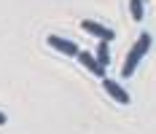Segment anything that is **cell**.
<instances>
[{
	"label": "cell",
	"mask_w": 156,
	"mask_h": 134,
	"mask_svg": "<svg viewBox=\"0 0 156 134\" xmlns=\"http://www.w3.org/2000/svg\"><path fill=\"white\" fill-rule=\"evenodd\" d=\"M5 121H8V115H5V113H0V126H3Z\"/></svg>",
	"instance_id": "ba28073f"
},
{
	"label": "cell",
	"mask_w": 156,
	"mask_h": 134,
	"mask_svg": "<svg viewBox=\"0 0 156 134\" xmlns=\"http://www.w3.org/2000/svg\"><path fill=\"white\" fill-rule=\"evenodd\" d=\"M76 59L81 62V64H83V67H86V70H89L92 75H97V78H105V67H100V64H97L94 54H89V51H78V57H76Z\"/></svg>",
	"instance_id": "5b68a950"
},
{
	"label": "cell",
	"mask_w": 156,
	"mask_h": 134,
	"mask_svg": "<svg viewBox=\"0 0 156 134\" xmlns=\"http://www.w3.org/2000/svg\"><path fill=\"white\" fill-rule=\"evenodd\" d=\"M129 14L135 22H143V16H145V0H129Z\"/></svg>",
	"instance_id": "52a82bcc"
},
{
	"label": "cell",
	"mask_w": 156,
	"mask_h": 134,
	"mask_svg": "<svg viewBox=\"0 0 156 134\" xmlns=\"http://www.w3.org/2000/svg\"><path fill=\"white\" fill-rule=\"evenodd\" d=\"M151 43H154V38H151L148 32H140V38L135 40V46L129 48V54H126V59H124V67H121V78H129V75L137 70V64H140L143 57L148 54Z\"/></svg>",
	"instance_id": "6da1fadb"
},
{
	"label": "cell",
	"mask_w": 156,
	"mask_h": 134,
	"mask_svg": "<svg viewBox=\"0 0 156 134\" xmlns=\"http://www.w3.org/2000/svg\"><path fill=\"white\" fill-rule=\"evenodd\" d=\"M81 27H83V32H89V35H94V38L105 40V43H110V40L116 38V32L110 30V27L100 24V22H92V19H83V22H81Z\"/></svg>",
	"instance_id": "7a4b0ae2"
},
{
	"label": "cell",
	"mask_w": 156,
	"mask_h": 134,
	"mask_svg": "<svg viewBox=\"0 0 156 134\" xmlns=\"http://www.w3.org/2000/svg\"><path fill=\"white\" fill-rule=\"evenodd\" d=\"M102 86H105V91H108L110 97L116 99L119 105H129L132 99H129V91L119 83V81H110V78H102Z\"/></svg>",
	"instance_id": "277c9868"
},
{
	"label": "cell",
	"mask_w": 156,
	"mask_h": 134,
	"mask_svg": "<svg viewBox=\"0 0 156 134\" xmlns=\"http://www.w3.org/2000/svg\"><path fill=\"white\" fill-rule=\"evenodd\" d=\"M94 59H97V64H100V67H108V64H110V48H108V43H105V40H100V43H97Z\"/></svg>",
	"instance_id": "8992f818"
},
{
	"label": "cell",
	"mask_w": 156,
	"mask_h": 134,
	"mask_svg": "<svg viewBox=\"0 0 156 134\" xmlns=\"http://www.w3.org/2000/svg\"><path fill=\"white\" fill-rule=\"evenodd\" d=\"M46 43L54 48V51H59V54H65V57H78V48L73 40H67V38H62V35H48L46 38Z\"/></svg>",
	"instance_id": "3957f363"
}]
</instances>
